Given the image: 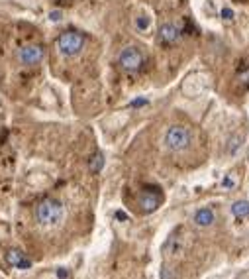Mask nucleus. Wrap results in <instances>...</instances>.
<instances>
[{"label":"nucleus","mask_w":249,"mask_h":279,"mask_svg":"<svg viewBox=\"0 0 249 279\" xmlns=\"http://www.w3.org/2000/svg\"><path fill=\"white\" fill-rule=\"evenodd\" d=\"M33 214H35V220H37L41 226L51 228V226H57V224L63 220L65 209H63V203H61V201L47 197V199H43V201L37 203Z\"/></svg>","instance_id":"f257e3e1"},{"label":"nucleus","mask_w":249,"mask_h":279,"mask_svg":"<svg viewBox=\"0 0 249 279\" xmlns=\"http://www.w3.org/2000/svg\"><path fill=\"white\" fill-rule=\"evenodd\" d=\"M83 48H84V35L81 32L69 30L57 37V50L63 57H75L83 52Z\"/></svg>","instance_id":"f03ea898"},{"label":"nucleus","mask_w":249,"mask_h":279,"mask_svg":"<svg viewBox=\"0 0 249 279\" xmlns=\"http://www.w3.org/2000/svg\"><path fill=\"white\" fill-rule=\"evenodd\" d=\"M165 146L171 152H183L190 146V134L183 126H171L165 134Z\"/></svg>","instance_id":"7ed1b4c3"},{"label":"nucleus","mask_w":249,"mask_h":279,"mask_svg":"<svg viewBox=\"0 0 249 279\" xmlns=\"http://www.w3.org/2000/svg\"><path fill=\"white\" fill-rule=\"evenodd\" d=\"M118 63L124 71L128 73H135L141 69L143 65V53L139 52V48H135V45H128V48H124L118 55Z\"/></svg>","instance_id":"20e7f679"},{"label":"nucleus","mask_w":249,"mask_h":279,"mask_svg":"<svg viewBox=\"0 0 249 279\" xmlns=\"http://www.w3.org/2000/svg\"><path fill=\"white\" fill-rule=\"evenodd\" d=\"M45 57V52L41 45L37 43H28V45H22L18 50V61L26 67H33V65H39Z\"/></svg>","instance_id":"39448f33"},{"label":"nucleus","mask_w":249,"mask_h":279,"mask_svg":"<svg viewBox=\"0 0 249 279\" xmlns=\"http://www.w3.org/2000/svg\"><path fill=\"white\" fill-rule=\"evenodd\" d=\"M4 260H6V263H8L10 267H16V269H30V267H32V260H30V258L26 256V252L20 250V248H10V250H6Z\"/></svg>","instance_id":"423d86ee"},{"label":"nucleus","mask_w":249,"mask_h":279,"mask_svg":"<svg viewBox=\"0 0 249 279\" xmlns=\"http://www.w3.org/2000/svg\"><path fill=\"white\" fill-rule=\"evenodd\" d=\"M139 209H141V212H145V214H149V212H155L157 209H159V205H161V195L157 193V191H143L141 195H139Z\"/></svg>","instance_id":"0eeeda50"},{"label":"nucleus","mask_w":249,"mask_h":279,"mask_svg":"<svg viewBox=\"0 0 249 279\" xmlns=\"http://www.w3.org/2000/svg\"><path fill=\"white\" fill-rule=\"evenodd\" d=\"M157 37H159V41L161 43H167V45H171V43H175L179 37H181V30L175 26V24H163L161 28H159V32H157Z\"/></svg>","instance_id":"6e6552de"},{"label":"nucleus","mask_w":249,"mask_h":279,"mask_svg":"<svg viewBox=\"0 0 249 279\" xmlns=\"http://www.w3.org/2000/svg\"><path fill=\"white\" fill-rule=\"evenodd\" d=\"M214 220H216V214H214L212 209H198V210L194 212V224H196V226L206 228V226H212Z\"/></svg>","instance_id":"1a4fd4ad"},{"label":"nucleus","mask_w":249,"mask_h":279,"mask_svg":"<svg viewBox=\"0 0 249 279\" xmlns=\"http://www.w3.org/2000/svg\"><path fill=\"white\" fill-rule=\"evenodd\" d=\"M232 212L235 218H245L249 216V201H235L232 205Z\"/></svg>","instance_id":"9d476101"},{"label":"nucleus","mask_w":249,"mask_h":279,"mask_svg":"<svg viewBox=\"0 0 249 279\" xmlns=\"http://www.w3.org/2000/svg\"><path fill=\"white\" fill-rule=\"evenodd\" d=\"M102 167H104V156H102L100 152H96V154L88 159V169H90L92 173H98V171H102Z\"/></svg>","instance_id":"9b49d317"},{"label":"nucleus","mask_w":249,"mask_h":279,"mask_svg":"<svg viewBox=\"0 0 249 279\" xmlns=\"http://www.w3.org/2000/svg\"><path fill=\"white\" fill-rule=\"evenodd\" d=\"M149 26H151V18H149V16L141 14V16L135 18V30H137V32H147Z\"/></svg>","instance_id":"f8f14e48"},{"label":"nucleus","mask_w":249,"mask_h":279,"mask_svg":"<svg viewBox=\"0 0 249 279\" xmlns=\"http://www.w3.org/2000/svg\"><path fill=\"white\" fill-rule=\"evenodd\" d=\"M241 148V138L239 136H232L230 142H228V154L230 156H235V152Z\"/></svg>","instance_id":"ddd939ff"},{"label":"nucleus","mask_w":249,"mask_h":279,"mask_svg":"<svg viewBox=\"0 0 249 279\" xmlns=\"http://www.w3.org/2000/svg\"><path fill=\"white\" fill-rule=\"evenodd\" d=\"M220 16H222V20H226V22H232L235 14H233V10H232V8H222Z\"/></svg>","instance_id":"4468645a"},{"label":"nucleus","mask_w":249,"mask_h":279,"mask_svg":"<svg viewBox=\"0 0 249 279\" xmlns=\"http://www.w3.org/2000/svg\"><path fill=\"white\" fill-rule=\"evenodd\" d=\"M61 18H63L61 10H51V12H49V20H51V22H61Z\"/></svg>","instance_id":"2eb2a0df"},{"label":"nucleus","mask_w":249,"mask_h":279,"mask_svg":"<svg viewBox=\"0 0 249 279\" xmlns=\"http://www.w3.org/2000/svg\"><path fill=\"white\" fill-rule=\"evenodd\" d=\"M57 277H59V279H67V277H69V271H67L65 267H59V269H57Z\"/></svg>","instance_id":"dca6fc26"},{"label":"nucleus","mask_w":249,"mask_h":279,"mask_svg":"<svg viewBox=\"0 0 249 279\" xmlns=\"http://www.w3.org/2000/svg\"><path fill=\"white\" fill-rule=\"evenodd\" d=\"M161 279H173V277H171V273H169V269H167V267H163V269H161Z\"/></svg>","instance_id":"f3484780"},{"label":"nucleus","mask_w":249,"mask_h":279,"mask_svg":"<svg viewBox=\"0 0 249 279\" xmlns=\"http://www.w3.org/2000/svg\"><path fill=\"white\" fill-rule=\"evenodd\" d=\"M143 105H147V101H145V99H137V101H133V103H132V106H143Z\"/></svg>","instance_id":"a211bd4d"},{"label":"nucleus","mask_w":249,"mask_h":279,"mask_svg":"<svg viewBox=\"0 0 249 279\" xmlns=\"http://www.w3.org/2000/svg\"><path fill=\"white\" fill-rule=\"evenodd\" d=\"M232 185H233V181H232V179H230V177H228V179H226V181H224V187H232Z\"/></svg>","instance_id":"6ab92c4d"}]
</instances>
